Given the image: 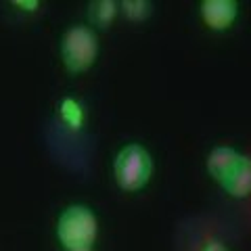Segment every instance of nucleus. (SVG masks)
Returning a JSON list of instances; mask_svg holds the SVG:
<instances>
[{
  "label": "nucleus",
  "mask_w": 251,
  "mask_h": 251,
  "mask_svg": "<svg viewBox=\"0 0 251 251\" xmlns=\"http://www.w3.org/2000/svg\"><path fill=\"white\" fill-rule=\"evenodd\" d=\"M99 54L97 34L86 25H74L65 31L61 40V59L72 74L90 69Z\"/></svg>",
  "instance_id": "obj_2"
},
{
  "label": "nucleus",
  "mask_w": 251,
  "mask_h": 251,
  "mask_svg": "<svg viewBox=\"0 0 251 251\" xmlns=\"http://www.w3.org/2000/svg\"><path fill=\"white\" fill-rule=\"evenodd\" d=\"M67 251H92V245H84V247H74V249H67Z\"/></svg>",
  "instance_id": "obj_12"
},
{
  "label": "nucleus",
  "mask_w": 251,
  "mask_h": 251,
  "mask_svg": "<svg viewBox=\"0 0 251 251\" xmlns=\"http://www.w3.org/2000/svg\"><path fill=\"white\" fill-rule=\"evenodd\" d=\"M203 251H226V247L222 245V243H218V241H211V243H207V245L203 247Z\"/></svg>",
  "instance_id": "obj_11"
},
{
  "label": "nucleus",
  "mask_w": 251,
  "mask_h": 251,
  "mask_svg": "<svg viewBox=\"0 0 251 251\" xmlns=\"http://www.w3.org/2000/svg\"><path fill=\"white\" fill-rule=\"evenodd\" d=\"M239 6L234 0H203L201 2V17L209 29L222 31L232 25L237 19Z\"/></svg>",
  "instance_id": "obj_4"
},
{
  "label": "nucleus",
  "mask_w": 251,
  "mask_h": 251,
  "mask_svg": "<svg viewBox=\"0 0 251 251\" xmlns=\"http://www.w3.org/2000/svg\"><path fill=\"white\" fill-rule=\"evenodd\" d=\"M122 6H124V15L130 21H143L153 11L151 2H147V0H126Z\"/></svg>",
  "instance_id": "obj_9"
},
{
  "label": "nucleus",
  "mask_w": 251,
  "mask_h": 251,
  "mask_svg": "<svg viewBox=\"0 0 251 251\" xmlns=\"http://www.w3.org/2000/svg\"><path fill=\"white\" fill-rule=\"evenodd\" d=\"M97 216L86 205L67 207L57 220V237L65 249L92 245L97 239Z\"/></svg>",
  "instance_id": "obj_3"
},
{
  "label": "nucleus",
  "mask_w": 251,
  "mask_h": 251,
  "mask_svg": "<svg viewBox=\"0 0 251 251\" xmlns=\"http://www.w3.org/2000/svg\"><path fill=\"white\" fill-rule=\"evenodd\" d=\"M59 113H61V120L72 130H80L84 126V109L75 99H69V97L63 99L59 105Z\"/></svg>",
  "instance_id": "obj_7"
},
{
  "label": "nucleus",
  "mask_w": 251,
  "mask_h": 251,
  "mask_svg": "<svg viewBox=\"0 0 251 251\" xmlns=\"http://www.w3.org/2000/svg\"><path fill=\"white\" fill-rule=\"evenodd\" d=\"M13 4L19 6V9H23V11H36L38 6H40V4L36 2V0H27V2H25V0H15Z\"/></svg>",
  "instance_id": "obj_10"
},
{
  "label": "nucleus",
  "mask_w": 251,
  "mask_h": 251,
  "mask_svg": "<svg viewBox=\"0 0 251 251\" xmlns=\"http://www.w3.org/2000/svg\"><path fill=\"white\" fill-rule=\"evenodd\" d=\"M239 157L241 155L234 151L232 147H216L214 151L207 155V172H209V176L220 182V180L230 172V168L234 166V163H237Z\"/></svg>",
  "instance_id": "obj_6"
},
{
  "label": "nucleus",
  "mask_w": 251,
  "mask_h": 251,
  "mask_svg": "<svg viewBox=\"0 0 251 251\" xmlns=\"http://www.w3.org/2000/svg\"><path fill=\"white\" fill-rule=\"evenodd\" d=\"M220 184L232 197H239V199L247 197L251 193V159L249 157L241 155L237 163L230 168L228 174L220 180Z\"/></svg>",
  "instance_id": "obj_5"
},
{
  "label": "nucleus",
  "mask_w": 251,
  "mask_h": 251,
  "mask_svg": "<svg viewBox=\"0 0 251 251\" xmlns=\"http://www.w3.org/2000/svg\"><path fill=\"white\" fill-rule=\"evenodd\" d=\"M115 15H117V2H113V0H99V2L90 4V19L99 27H107L115 19Z\"/></svg>",
  "instance_id": "obj_8"
},
{
  "label": "nucleus",
  "mask_w": 251,
  "mask_h": 251,
  "mask_svg": "<svg viewBox=\"0 0 251 251\" xmlns=\"http://www.w3.org/2000/svg\"><path fill=\"white\" fill-rule=\"evenodd\" d=\"M113 174L124 191H140L153 174V159L140 145H126L115 157Z\"/></svg>",
  "instance_id": "obj_1"
}]
</instances>
